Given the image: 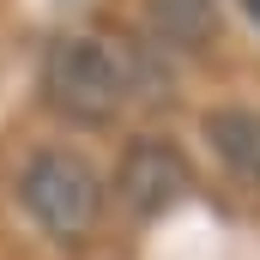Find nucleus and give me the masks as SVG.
<instances>
[{
    "label": "nucleus",
    "mask_w": 260,
    "mask_h": 260,
    "mask_svg": "<svg viewBox=\"0 0 260 260\" xmlns=\"http://www.w3.org/2000/svg\"><path fill=\"white\" fill-rule=\"evenodd\" d=\"M43 91L73 121H109L127 103V91H133V67H127L121 49H109L97 37H67V43L49 49Z\"/></svg>",
    "instance_id": "f257e3e1"
},
{
    "label": "nucleus",
    "mask_w": 260,
    "mask_h": 260,
    "mask_svg": "<svg viewBox=\"0 0 260 260\" xmlns=\"http://www.w3.org/2000/svg\"><path fill=\"white\" fill-rule=\"evenodd\" d=\"M18 194L30 206V218L49 236H67V242H79L103 212V182L79 151H37L18 176Z\"/></svg>",
    "instance_id": "f03ea898"
},
{
    "label": "nucleus",
    "mask_w": 260,
    "mask_h": 260,
    "mask_svg": "<svg viewBox=\"0 0 260 260\" xmlns=\"http://www.w3.org/2000/svg\"><path fill=\"white\" fill-rule=\"evenodd\" d=\"M188 182H194L188 176V157L176 145H164V139H133L121 170H115V194L127 200V212H139V218L170 212L176 200L188 194Z\"/></svg>",
    "instance_id": "7ed1b4c3"
},
{
    "label": "nucleus",
    "mask_w": 260,
    "mask_h": 260,
    "mask_svg": "<svg viewBox=\"0 0 260 260\" xmlns=\"http://www.w3.org/2000/svg\"><path fill=\"white\" fill-rule=\"evenodd\" d=\"M151 24L182 43V49H200L212 30H218V6L212 0H151Z\"/></svg>",
    "instance_id": "20e7f679"
},
{
    "label": "nucleus",
    "mask_w": 260,
    "mask_h": 260,
    "mask_svg": "<svg viewBox=\"0 0 260 260\" xmlns=\"http://www.w3.org/2000/svg\"><path fill=\"white\" fill-rule=\"evenodd\" d=\"M212 139L242 176H260V115L254 109H218L212 115Z\"/></svg>",
    "instance_id": "39448f33"
},
{
    "label": "nucleus",
    "mask_w": 260,
    "mask_h": 260,
    "mask_svg": "<svg viewBox=\"0 0 260 260\" xmlns=\"http://www.w3.org/2000/svg\"><path fill=\"white\" fill-rule=\"evenodd\" d=\"M248 12H254V18H260V0H248Z\"/></svg>",
    "instance_id": "423d86ee"
}]
</instances>
